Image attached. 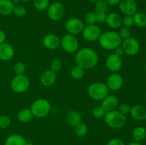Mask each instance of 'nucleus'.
Returning <instances> with one entry per match:
<instances>
[{
    "label": "nucleus",
    "instance_id": "c756f323",
    "mask_svg": "<svg viewBox=\"0 0 146 145\" xmlns=\"http://www.w3.org/2000/svg\"><path fill=\"white\" fill-rule=\"evenodd\" d=\"M96 9L97 11H101V12H106L108 11V4L106 0H98L96 1Z\"/></svg>",
    "mask_w": 146,
    "mask_h": 145
},
{
    "label": "nucleus",
    "instance_id": "7c9ffc66",
    "mask_svg": "<svg viewBox=\"0 0 146 145\" xmlns=\"http://www.w3.org/2000/svg\"><path fill=\"white\" fill-rule=\"evenodd\" d=\"M11 125V119L5 115H0V129H6Z\"/></svg>",
    "mask_w": 146,
    "mask_h": 145
},
{
    "label": "nucleus",
    "instance_id": "a19ab883",
    "mask_svg": "<svg viewBox=\"0 0 146 145\" xmlns=\"http://www.w3.org/2000/svg\"><path fill=\"white\" fill-rule=\"evenodd\" d=\"M106 145H125V143L122 139H118V138H113L108 141Z\"/></svg>",
    "mask_w": 146,
    "mask_h": 145
},
{
    "label": "nucleus",
    "instance_id": "2f4dec72",
    "mask_svg": "<svg viewBox=\"0 0 146 145\" xmlns=\"http://www.w3.org/2000/svg\"><path fill=\"white\" fill-rule=\"evenodd\" d=\"M106 113V112L104 110V108H103L101 105H100V106L96 107L92 112L93 116H94V117H95L96 119H101V118L104 117L105 116Z\"/></svg>",
    "mask_w": 146,
    "mask_h": 145
},
{
    "label": "nucleus",
    "instance_id": "39448f33",
    "mask_svg": "<svg viewBox=\"0 0 146 145\" xmlns=\"http://www.w3.org/2000/svg\"><path fill=\"white\" fill-rule=\"evenodd\" d=\"M108 90L107 85L101 82H93L88 88V95L94 100H102L108 95Z\"/></svg>",
    "mask_w": 146,
    "mask_h": 145
},
{
    "label": "nucleus",
    "instance_id": "a211bd4d",
    "mask_svg": "<svg viewBox=\"0 0 146 145\" xmlns=\"http://www.w3.org/2000/svg\"><path fill=\"white\" fill-rule=\"evenodd\" d=\"M118 105V99L115 95H107L102 100L101 106L104 108L106 112L114 110Z\"/></svg>",
    "mask_w": 146,
    "mask_h": 145
},
{
    "label": "nucleus",
    "instance_id": "f704fd0d",
    "mask_svg": "<svg viewBox=\"0 0 146 145\" xmlns=\"http://www.w3.org/2000/svg\"><path fill=\"white\" fill-rule=\"evenodd\" d=\"M14 71L17 75H23L26 71L25 65L21 62H17L14 65Z\"/></svg>",
    "mask_w": 146,
    "mask_h": 145
},
{
    "label": "nucleus",
    "instance_id": "e433bc0d",
    "mask_svg": "<svg viewBox=\"0 0 146 145\" xmlns=\"http://www.w3.org/2000/svg\"><path fill=\"white\" fill-rule=\"evenodd\" d=\"M84 21L88 25H94L95 23H96V15L95 13L94 12H88L85 15L84 17Z\"/></svg>",
    "mask_w": 146,
    "mask_h": 145
},
{
    "label": "nucleus",
    "instance_id": "c85d7f7f",
    "mask_svg": "<svg viewBox=\"0 0 146 145\" xmlns=\"http://www.w3.org/2000/svg\"><path fill=\"white\" fill-rule=\"evenodd\" d=\"M49 5V0H34V7L38 11H44L47 9Z\"/></svg>",
    "mask_w": 146,
    "mask_h": 145
},
{
    "label": "nucleus",
    "instance_id": "f03ea898",
    "mask_svg": "<svg viewBox=\"0 0 146 145\" xmlns=\"http://www.w3.org/2000/svg\"><path fill=\"white\" fill-rule=\"evenodd\" d=\"M121 38L118 32L113 31H107L102 33L98 38L99 44L106 50H115L121 44Z\"/></svg>",
    "mask_w": 146,
    "mask_h": 145
},
{
    "label": "nucleus",
    "instance_id": "4c0bfd02",
    "mask_svg": "<svg viewBox=\"0 0 146 145\" xmlns=\"http://www.w3.org/2000/svg\"><path fill=\"white\" fill-rule=\"evenodd\" d=\"M96 21L98 24H104L106 22L107 14L106 12H101V11H96Z\"/></svg>",
    "mask_w": 146,
    "mask_h": 145
},
{
    "label": "nucleus",
    "instance_id": "5701e85b",
    "mask_svg": "<svg viewBox=\"0 0 146 145\" xmlns=\"http://www.w3.org/2000/svg\"><path fill=\"white\" fill-rule=\"evenodd\" d=\"M27 142V140L24 136L16 134L8 136L5 140L4 145H25Z\"/></svg>",
    "mask_w": 146,
    "mask_h": 145
},
{
    "label": "nucleus",
    "instance_id": "412c9836",
    "mask_svg": "<svg viewBox=\"0 0 146 145\" xmlns=\"http://www.w3.org/2000/svg\"><path fill=\"white\" fill-rule=\"evenodd\" d=\"M66 122L71 127H75L82 120L81 115L75 110H71L67 112L66 115Z\"/></svg>",
    "mask_w": 146,
    "mask_h": 145
},
{
    "label": "nucleus",
    "instance_id": "f8f14e48",
    "mask_svg": "<svg viewBox=\"0 0 146 145\" xmlns=\"http://www.w3.org/2000/svg\"><path fill=\"white\" fill-rule=\"evenodd\" d=\"M119 9L125 16H133L137 12V3L135 0H121L118 4Z\"/></svg>",
    "mask_w": 146,
    "mask_h": 145
},
{
    "label": "nucleus",
    "instance_id": "a18cd8bd",
    "mask_svg": "<svg viewBox=\"0 0 146 145\" xmlns=\"http://www.w3.org/2000/svg\"><path fill=\"white\" fill-rule=\"evenodd\" d=\"M128 145H142L141 144V142H131V143L128 144Z\"/></svg>",
    "mask_w": 146,
    "mask_h": 145
},
{
    "label": "nucleus",
    "instance_id": "49530a36",
    "mask_svg": "<svg viewBox=\"0 0 146 145\" xmlns=\"http://www.w3.org/2000/svg\"><path fill=\"white\" fill-rule=\"evenodd\" d=\"M11 1H12V3L14 4H18L19 2L20 1H21V0H11Z\"/></svg>",
    "mask_w": 146,
    "mask_h": 145
},
{
    "label": "nucleus",
    "instance_id": "473e14b6",
    "mask_svg": "<svg viewBox=\"0 0 146 145\" xmlns=\"http://www.w3.org/2000/svg\"><path fill=\"white\" fill-rule=\"evenodd\" d=\"M13 14L17 17H24L27 14V9L23 6H16V7H14Z\"/></svg>",
    "mask_w": 146,
    "mask_h": 145
},
{
    "label": "nucleus",
    "instance_id": "423d86ee",
    "mask_svg": "<svg viewBox=\"0 0 146 145\" xmlns=\"http://www.w3.org/2000/svg\"><path fill=\"white\" fill-rule=\"evenodd\" d=\"M30 85V81L26 75H17L13 78L11 82V88L17 93H23L28 90Z\"/></svg>",
    "mask_w": 146,
    "mask_h": 145
},
{
    "label": "nucleus",
    "instance_id": "b1692460",
    "mask_svg": "<svg viewBox=\"0 0 146 145\" xmlns=\"http://www.w3.org/2000/svg\"><path fill=\"white\" fill-rule=\"evenodd\" d=\"M133 138L135 142H141L144 141L146 138V129L145 127L138 126L133 129L132 133Z\"/></svg>",
    "mask_w": 146,
    "mask_h": 145
},
{
    "label": "nucleus",
    "instance_id": "6e6552de",
    "mask_svg": "<svg viewBox=\"0 0 146 145\" xmlns=\"http://www.w3.org/2000/svg\"><path fill=\"white\" fill-rule=\"evenodd\" d=\"M124 53L128 55H134L138 53L141 48L140 43L136 38L130 37L124 40L122 43V46Z\"/></svg>",
    "mask_w": 146,
    "mask_h": 145
},
{
    "label": "nucleus",
    "instance_id": "dca6fc26",
    "mask_svg": "<svg viewBox=\"0 0 146 145\" xmlns=\"http://www.w3.org/2000/svg\"><path fill=\"white\" fill-rule=\"evenodd\" d=\"M43 44L47 49L55 50L61 44V40L55 34H47L43 38Z\"/></svg>",
    "mask_w": 146,
    "mask_h": 145
},
{
    "label": "nucleus",
    "instance_id": "8fccbe9b",
    "mask_svg": "<svg viewBox=\"0 0 146 145\" xmlns=\"http://www.w3.org/2000/svg\"><path fill=\"white\" fill-rule=\"evenodd\" d=\"M90 1H91V2H96V1H98V0H89Z\"/></svg>",
    "mask_w": 146,
    "mask_h": 145
},
{
    "label": "nucleus",
    "instance_id": "2eb2a0df",
    "mask_svg": "<svg viewBox=\"0 0 146 145\" xmlns=\"http://www.w3.org/2000/svg\"><path fill=\"white\" fill-rule=\"evenodd\" d=\"M14 55V47L8 43L0 44V60L3 61H9L13 58Z\"/></svg>",
    "mask_w": 146,
    "mask_h": 145
},
{
    "label": "nucleus",
    "instance_id": "ddd939ff",
    "mask_svg": "<svg viewBox=\"0 0 146 145\" xmlns=\"http://www.w3.org/2000/svg\"><path fill=\"white\" fill-rule=\"evenodd\" d=\"M106 65L111 72H118L123 66V60L121 56L116 55V54H111L106 58Z\"/></svg>",
    "mask_w": 146,
    "mask_h": 145
},
{
    "label": "nucleus",
    "instance_id": "aec40b11",
    "mask_svg": "<svg viewBox=\"0 0 146 145\" xmlns=\"http://www.w3.org/2000/svg\"><path fill=\"white\" fill-rule=\"evenodd\" d=\"M106 23L110 28H118L122 25V18L118 13H110L107 14Z\"/></svg>",
    "mask_w": 146,
    "mask_h": 145
},
{
    "label": "nucleus",
    "instance_id": "bb28decb",
    "mask_svg": "<svg viewBox=\"0 0 146 145\" xmlns=\"http://www.w3.org/2000/svg\"><path fill=\"white\" fill-rule=\"evenodd\" d=\"M70 73H71V76L74 80H81L84 78L85 75V69L78 65H76L71 70Z\"/></svg>",
    "mask_w": 146,
    "mask_h": 145
},
{
    "label": "nucleus",
    "instance_id": "20e7f679",
    "mask_svg": "<svg viewBox=\"0 0 146 145\" xmlns=\"http://www.w3.org/2000/svg\"><path fill=\"white\" fill-rule=\"evenodd\" d=\"M30 109L34 117L42 118L48 115L51 110V105L47 100L39 98L33 102Z\"/></svg>",
    "mask_w": 146,
    "mask_h": 145
},
{
    "label": "nucleus",
    "instance_id": "1a4fd4ad",
    "mask_svg": "<svg viewBox=\"0 0 146 145\" xmlns=\"http://www.w3.org/2000/svg\"><path fill=\"white\" fill-rule=\"evenodd\" d=\"M64 11V7L61 3L54 2L50 4L47 9V15L52 21H58L62 18Z\"/></svg>",
    "mask_w": 146,
    "mask_h": 145
},
{
    "label": "nucleus",
    "instance_id": "9d476101",
    "mask_svg": "<svg viewBox=\"0 0 146 145\" xmlns=\"http://www.w3.org/2000/svg\"><path fill=\"white\" fill-rule=\"evenodd\" d=\"M81 33L84 39L93 42L98 40L101 34V31L98 26L94 24L84 27Z\"/></svg>",
    "mask_w": 146,
    "mask_h": 145
},
{
    "label": "nucleus",
    "instance_id": "37998d69",
    "mask_svg": "<svg viewBox=\"0 0 146 145\" xmlns=\"http://www.w3.org/2000/svg\"><path fill=\"white\" fill-rule=\"evenodd\" d=\"M115 54H116V55H119V56H122L124 54V51H123V48L121 46H118V48H116L115 49Z\"/></svg>",
    "mask_w": 146,
    "mask_h": 145
},
{
    "label": "nucleus",
    "instance_id": "f257e3e1",
    "mask_svg": "<svg viewBox=\"0 0 146 145\" xmlns=\"http://www.w3.org/2000/svg\"><path fill=\"white\" fill-rule=\"evenodd\" d=\"M75 61L77 65L84 69H91L98 63V55L93 48H84L76 53Z\"/></svg>",
    "mask_w": 146,
    "mask_h": 145
},
{
    "label": "nucleus",
    "instance_id": "a878e982",
    "mask_svg": "<svg viewBox=\"0 0 146 145\" xmlns=\"http://www.w3.org/2000/svg\"><path fill=\"white\" fill-rule=\"evenodd\" d=\"M134 24L139 28L146 27V14L143 12H136L133 16Z\"/></svg>",
    "mask_w": 146,
    "mask_h": 145
},
{
    "label": "nucleus",
    "instance_id": "ea45409f",
    "mask_svg": "<svg viewBox=\"0 0 146 145\" xmlns=\"http://www.w3.org/2000/svg\"><path fill=\"white\" fill-rule=\"evenodd\" d=\"M131 107L128 104L123 103L119 105L118 111H119L121 113H122L123 115H128V114H130V112H131Z\"/></svg>",
    "mask_w": 146,
    "mask_h": 145
},
{
    "label": "nucleus",
    "instance_id": "864d4df0",
    "mask_svg": "<svg viewBox=\"0 0 146 145\" xmlns=\"http://www.w3.org/2000/svg\"><path fill=\"white\" fill-rule=\"evenodd\" d=\"M145 100H146V93H145Z\"/></svg>",
    "mask_w": 146,
    "mask_h": 145
},
{
    "label": "nucleus",
    "instance_id": "c03bdc74",
    "mask_svg": "<svg viewBox=\"0 0 146 145\" xmlns=\"http://www.w3.org/2000/svg\"><path fill=\"white\" fill-rule=\"evenodd\" d=\"M106 1L108 3V5L116 6L118 5V4H119L121 0H106Z\"/></svg>",
    "mask_w": 146,
    "mask_h": 145
},
{
    "label": "nucleus",
    "instance_id": "79ce46f5",
    "mask_svg": "<svg viewBox=\"0 0 146 145\" xmlns=\"http://www.w3.org/2000/svg\"><path fill=\"white\" fill-rule=\"evenodd\" d=\"M6 38H7V36H6L5 32L0 29V44L5 42Z\"/></svg>",
    "mask_w": 146,
    "mask_h": 145
},
{
    "label": "nucleus",
    "instance_id": "58836bf2",
    "mask_svg": "<svg viewBox=\"0 0 146 145\" xmlns=\"http://www.w3.org/2000/svg\"><path fill=\"white\" fill-rule=\"evenodd\" d=\"M122 24H123L124 26L128 27V28L132 26L134 24L133 16H125L122 18Z\"/></svg>",
    "mask_w": 146,
    "mask_h": 145
},
{
    "label": "nucleus",
    "instance_id": "0eeeda50",
    "mask_svg": "<svg viewBox=\"0 0 146 145\" xmlns=\"http://www.w3.org/2000/svg\"><path fill=\"white\" fill-rule=\"evenodd\" d=\"M61 46L63 49L67 53H72L76 52L78 50V41L76 38V37L72 34H65L62 37L61 41Z\"/></svg>",
    "mask_w": 146,
    "mask_h": 145
},
{
    "label": "nucleus",
    "instance_id": "3c124183",
    "mask_svg": "<svg viewBox=\"0 0 146 145\" xmlns=\"http://www.w3.org/2000/svg\"><path fill=\"white\" fill-rule=\"evenodd\" d=\"M145 72H146V63H145Z\"/></svg>",
    "mask_w": 146,
    "mask_h": 145
},
{
    "label": "nucleus",
    "instance_id": "cd10ccee",
    "mask_svg": "<svg viewBox=\"0 0 146 145\" xmlns=\"http://www.w3.org/2000/svg\"><path fill=\"white\" fill-rule=\"evenodd\" d=\"M74 132L76 136L82 137L86 135L88 132V127L84 122H81L74 127Z\"/></svg>",
    "mask_w": 146,
    "mask_h": 145
},
{
    "label": "nucleus",
    "instance_id": "393cba45",
    "mask_svg": "<svg viewBox=\"0 0 146 145\" xmlns=\"http://www.w3.org/2000/svg\"><path fill=\"white\" fill-rule=\"evenodd\" d=\"M34 115H33L31 109H28V108H24V109H21L18 113V119L19 120V122H22V123L29 122L32 119Z\"/></svg>",
    "mask_w": 146,
    "mask_h": 145
},
{
    "label": "nucleus",
    "instance_id": "de8ad7c7",
    "mask_svg": "<svg viewBox=\"0 0 146 145\" xmlns=\"http://www.w3.org/2000/svg\"><path fill=\"white\" fill-rule=\"evenodd\" d=\"M25 145H34V144L32 143H30V142H27V144H26Z\"/></svg>",
    "mask_w": 146,
    "mask_h": 145
},
{
    "label": "nucleus",
    "instance_id": "6ab92c4d",
    "mask_svg": "<svg viewBox=\"0 0 146 145\" xmlns=\"http://www.w3.org/2000/svg\"><path fill=\"white\" fill-rule=\"evenodd\" d=\"M56 80V72L51 69L42 72L40 77V82L44 86H51L55 83Z\"/></svg>",
    "mask_w": 146,
    "mask_h": 145
},
{
    "label": "nucleus",
    "instance_id": "f3484780",
    "mask_svg": "<svg viewBox=\"0 0 146 145\" xmlns=\"http://www.w3.org/2000/svg\"><path fill=\"white\" fill-rule=\"evenodd\" d=\"M130 115L135 120H145L146 119V107L142 105H133L131 108Z\"/></svg>",
    "mask_w": 146,
    "mask_h": 145
},
{
    "label": "nucleus",
    "instance_id": "72a5a7b5",
    "mask_svg": "<svg viewBox=\"0 0 146 145\" xmlns=\"http://www.w3.org/2000/svg\"><path fill=\"white\" fill-rule=\"evenodd\" d=\"M118 34H119L121 39L125 40L126 39V38L131 37V29H130V28H128V27H121L119 30Z\"/></svg>",
    "mask_w": 146,
    "mask_h": 145
},
{
    "label": "nucleus",
    "instance_id": "7ed1b4c3",
    "mask_svg": "<svg viewBox=\"0 0 146 145\" xmlns=\"http://www.w3.org/2000/svg\"><path fill=\"white\" fill-rule=\"evenodd\" d=\"M104 120L106 124L113 129H121L124 127L127 123L125 115L115 109L107 112L104 116Z\"/></svg>",
    "mask_w": 146,
    "mask_h": 145
},
{
    "label": "nucleus",
    "instance_id": "9b49d317",
    "mask_svg": "<svg viewBox=\"0 0 146 145\" xmlns=\"http://www.w3.org/2000/svg\"><path fill=\"white\" fill-rule=\"evenodd\" d=\"M84 28V23L78 18H71L66 23V29L72 35L81 34Z\"/></svg>",
    "mask_w": 146,
    "mask_h": 145
},
{
    "label": "nucleus",
    "instance_id": "09e8293b",
    "mask_svg": "<svg viewBox=\"0 0 146 145\" xmlns=\"http://www.w3.org/2000/svg\"><path fill=\"white\" fill-rule=\"evenodd\" d=\"M21 1H24V2H27V1H31V0H21Z\"/></svg>",
    "mask_w": 146,
    "mask_h": 145
},
{
    "label": "nucleus",
    "instance_id": "4468645a",
    "mask_svg": "<svg viewBox=\"0 0 146 145\" xmlns=\"http://www.w3.org/2000/svg\"><path fill=\"white\" fill-rule=\"evenodd\" d=\"M123 85V78L120 74L113 72L107 80V87L109 90L117 91L121 89Z\"/></svg>",
    "mask_w": 146,
    "mask_h": 145
},
{
    "label": "nucleus",
    "instance_id": "4be33fe9",
    "mask_svg": "<svg viewBox=\"0 0 146 145\" xmlns=\"http://www.w3.org/2000/svg\"><path fill=\"white\" fill-rule=\"evenodd\" d=\"M14 7L11 0H0V14L8 16L13 14Z\"/></svg>",
    "mask_w": 146,
    "mask_h": 145
},
{
    "label": "nucleus",
    "instance_id": "603ef678",
    "mask_svg": "<svg viewBox=\"0 0 146 145\" xmlns=\"http://www.w3.org/2000/svg\"><path fill=\"white\" fill-rule=\"evenodd\" d=\"M59 1H64V0H59Z\"/></svg>",
    "mask_w": 146,
    "mask_h": 145
},
{
    "label": "nucleus",
    "instance_id": "c9c22d12",
    "mask_svg": "<svg viewBox=\"0 0 146 145\" xmlns=\"http://www.w3.org/2000/svg\"><path fill=\"white\" fill-rule=\"evenodd\" d=\"M61 66H62V63H61V60L58 58H54L50 64V68H51L50 69L54 72H57L61 69Z\"/></svg>",
    "mask_w": 146,
    "mask_h": 145
}]
</instances>
